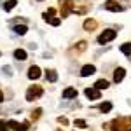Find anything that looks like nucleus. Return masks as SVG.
Listing matches in <instances>:
<instances>
[{
  "instance_id": "412c9836",
  "label": "nucleus",
  "mask_w": 131,
  "mask_h": 131,
  "mask_svg": "<svg viewBox=\"0 0 131 131\" xmlns=\"http://www.w3.org/2000/svg\"><path fill=\"white\" fill-rule=\"evenodd\" d=\"M73 124H75L77 128H81V129H86V128H88L86 121H82V119H75V121H73Z\"/></svg>"
},
{
  "instance_id": "4be33fe9",
  "label": "nucleus",
  "mask_w": 131,
  "mask_h": 131,
  "mask_svg": "<svg viewBox=\"0 0 131 131\" xmlns=\"http://www.w3.org/2000/svg\"><path fill=\"white\" fill-rule=\"evenodd\" d=\"M40 115H42V108H35V110L31 112V121H37Z\"/></svg>"
},
{
  "instance_id": "f257e3e1",
  "label": "nucleus",
  "mask_w": 131,
  "mask_h": 131,
  "mask_svg": "<svg viewBox=\"0 0 131 131\" xmlns=\"http://www.w3.org/2000/svg\"><path fill=\"white\" fill-rule=\"evenodd\" d=\"M110 131H131V117H117L108 124Z\"/></svg>"
},
{
  "instance_id": "dca6fc26",
  "label": "nucleus",
  "mask_w": 131,
  "mask_h": 131,
  "mask_svg": "<svg viewBox=\"0 0 131 131\" xmlns=\"http://www.w3.org/2000/svg\"><path fill=\"white\" fill-rule=\"evenodd\" d=\"M14 58H16L18 61H25L26 58H28V54H26L25 49H16L14 51Z\"/></svg>"
},
{
  "instance_id": "2eb2a0df",
  "label": "nucleus",
  "mask_w": 131,
  "mask_h": 131,
  "mask_svg": "<svg viewBox=\"0 0 131 131\" xmlns=\"http://www.w3.org/2000/svg\"><path fill=\"white\" fill-rule=\"evenodd\" d=\"M98 110H100L101 114H108V112L112 110V103L110 101H103V103L98 105Z\"/></svg>"
},
{
  "instance_id": "0eeeda50",
  "label": "nucleus",
  "mask_w": 131,
  "mask_h": 131,
  "mask_svg": "<svg viewBox=\"0 0 131 131\" xmlns=\"http://www.w3.org/2000/svg\"><path fill=\"white\" fill-rule=\"evenodd\" d=\"M103 9L110 10V12H119V10H122V5L119 2H115V0H107V2L103 4Z\"/></svg>"
},
{
  "instance_id": "bb28decb",
  "label": "nucleus",
  "mask_w": 131,
  "mask_h": 131,
  "mask_svg": "<svg viewBox=\"0 0 131 131\" xmlns=\"http://www.w3.org/2000/svg\"><path fill=\"white\" fill-rule=\"evenodd\" d=\"M39 2H42V0H39Z\"/></svg>"
},
{
  "instance_id": "f3484780",
  "label": "nucleus",
  "mask_w": 131,
  "mask_h": 131,
  "mask_svg": "<svg viewBox=\"0 0 131 131\" xmlns=\"http://www.w3.org/2000/svg\"><path fill=\"white\" fill-rule=\"evenodd\" d=\"M12 30H14V33H18V35H26V31H28V26H26V25H16Z\"/></svg>"
},
{
  "instance_id": "20e7f679",
  "label": "nucleus",
  "mask_w": 131,
  "mask_h": 131,
  "mask_svg": "<svg viewBox=\"0 0 131 131\" xmlns=\"http://www.w3.org/2000/svg\"><path fill=\"white\" fill-rule=\"evenodd\" d=\"M115 37H117V30H103L100 35H98V44H101V46H103V44H108V42L114 40Z\"/></svg>"
},
{
  "instance_id": "9d476101",
  "label": "nucleus",
  "mask_w": 131,
  "mask_h": 131,
  "mask_svg": "<svg viewBox=\"0 0 131 131\" xmlns=\"http://www.w3.org/2000/svg\"><path fill=\"white\" fill-rule=\"evenodd\" d=\"M124 75H126V70H124L122 67L115 68V70H114V82H115V84H119V82L124 79Z\"/></svg>"
},
{
  "instance_id": "393cba45",
  "label": "nucleus",
  "mask_w": 131,
  "mask_h": 131,
  "mask_svg": "<svg viewBox=\"0 0 131 131\" xmlns=\"http://www.w3.org/2000/svg\"><path fill=\"white\" fill-rule=\"evenodd\" d=\"M58 122H60V124H67V119H65V117H58Z\"/></svg>"
},
{
  "instance_id": "aec40b11",
  "label": "nucleus",
  "mask_w": 131,
  "mask_h": 131,
  "mask_svg": "<svg viewBox=\"0 0 131 131\" xmlns=\"http://www.w3.org/2000/svg\"><path fill=\"white\" fill-rule=\"evenodd\" d=\"M121 52L126 54V56H131V42H126L121 46Z\"/></svg>"
},
{
  "instance_id": "a878e982",
  "label": "nucleus",
  "mask_w": 131,
  "mask_h": 131,
  "mask_svg": "<svg viewBox=\"0 0 131 131\" xmlns=\"http://www.w3.org/2000/svg\"><path fill=\"white\" fill-rule=\"evenodd\" d=\"M4 101V93H2V89H0V103Z\"/></svg>"
},
{
  "instance_id": "1a4fd4ad",
  "label": "nucleus",
  "mask_w": 131,
  "mask_h": 131,
  "mask_svg": "<svg viewBox=\"0 0 131 131\" xmlns=\"http://www.w3.org/2000/svg\"><path fill=\"white\" fill-rule=\"evenodd\" d=\"M84 94H86L89 100H100V96H101L100 91L96 89V88H86V89H84Z\"/></svg>"
},
{
  "instance_id": "6e6552de",
  "label": "nucleus",
  "mask_w": 131,
  "mask_h": 131,
  "mask_svg": "<svg viewBox=\"0 0 131 131\" xmlns=\"http://www.w3.org/2000/svg\"><path fill=\"white\" fill-rule=\"evenodd\" d=\"M40 75H42V72H40V68H39L37 65H31L30 68H28V79H31V81H37Z\"/></svg>"
},
{
  "instance_id": "5701e85b",
  "label": "nucleus",
  "mask_w": 131,
  "mask_h": 131,
  "mask_svg": "<svg viewBox=\"0 0 131 131\" xmlns=\"http://www.w3.org/2000/svg\"><path fill=\"white\" fill-rule=\"evenodd\" d=\"M0 131H9V126H7V122L2 121V119H0Z\"/></svg>"
},
{
  "instance_id": "f8f14e48",
  "label": "nucleus",
  "mask_w": 131,
  "mask_h": 131,
  "mask_svg": "<svg viewBox=\"0 0 131 131\" xmlns=\"http://www.w3.org/2000/svg\"><path fill=\"white\" fill-rule=\"evenodd\" d=\"M94 72H96V67L94 65H86V67H82V70H81V77H89Z\"/></svg>"
},
{
  "instance_id": "f03ea898",
  "label": "nucleus",
  "mask_w": 131,
  "mask_h": 131,
  "mask_svg": "<svg viewBox=\"0 0 131 131\" xmlns=\"http://www.w3.org/2000/svg\"><path fill=\"white\" fill-rule=\"evenodd\" d=\"M58 4H60V16L61 18H67V16H70L73 9H75V2L73 0H58Z\"/></svg>"
},
{
  "instance_id": "6ab92c4d",
  "label": "nucleus",
  "mask_w": 131,
  "mask_h": 131,
  "mask_svg": "<svg viewBox=\"0 0 131 131\" xmlns=\"http://www.w3.org/2000/svg\"><path fill=\"white\" fill-rule=\"evenodd\" d=\"M94 88L100 91V89H107L108 88V81H105V79H100V81L94 82Z\"/></svg>"
},
{
  "instance_id": "ddd939ff",
  "label": "nucleus",
  "mask_w": 131,
  "mask_h": 131,
  "mask_svg": "<svg viewBox=\"0 0 131 131\" xmlns=\"http://www.w3.org/2000/svg\"><path fill=\"white\" fill-rule=\"evenodd\" d=\"M77 94H79V93H77V89H75V88H67V89L63 91V98H65V100L77 98Z\"/></svg>"
},
{
  "instance_id": "7ed1b4c3",
  "label": "nucleus",
  "mask_w": 131,
  "mask_h": 131,
  "mask_svg": "<svg viewBox=\"0 0 131 131\" xmlns=\"http://www.w3.org/2000/svg\"><path fill=\"white\" fill-rule=\"evenodd\" d=\"M54 14H56V10H54V9H47L44 14H42V18H44L46 23H49V25H52V26H60L61 18H56Z\"/></svg>"
},
{
  "instance_id": "9b49d317",
  "label": "nucleus",
  "mask_w": 131,
  "mask_h": 131,
  "mask_svg": "<svg viewBox=\"0 0 131 131\" xmlns=\"http://www.w3.org/2000/svg\"><path fill=\"white\" fill-rule=\"evenodd\" d=\"M96 28H98V21H96V19L89 18V19H86V21H84V30L93 31V30H96Z\"/></svg>"
},
{
  "instance_id": "b1692460",
  "label": "nucleus",
  "mask_w": 131,
  "mask_h": 131,
  "mask_svg": "<svg viewBox=\"0 0 131 131\" xmlns=\"http://www.w3.org/2000/svg\"><path fill=\"white\" fill-rule=\"evenodd\" d=\"M86 44H88V42L81 40V42H79V46H77V51H79V52H82V51L86 49Z\"/></svg>"
},
{
  "instance_id": "39448f33",
  "label": "nucleus",
  "mask_w": 131,
  "mask_h": 131,
  "mask_svg": "<svg viewBox=\"0 0 131 131\" xmlns=\"http://www.w3.org/2000/svg\"><path fill=\"white\" fill-rule=\"evenodd\" d=\"M42 94H44L42 86H30V88H28V91H26V100H28V101H33V100H37V98H40Z\"/></svg>"
},
{
  "instance_id": "a211bd4d",
  "label": "nucleus",
  "mask_w": 131,
  "mask_h": 131,
  "mask_svg": "<svg viewBox=\"0 0 131 131\" xmlns=\"http://www.w3.org/2000/svg\"><path fill=\"white\" fill-rule=\"evenodd\" d=\"M46 79L49 82H56L58 81V73H56V70H46Z\"/></svg>"
},
{
  "instance_id": "4468645a",
  "label": "nucleus",
  "mask_w": 131,
  "mask_h": 131,
  "mask_svg": "<svg viewBox=\"0 0 131 131\" xmlns=\"http://www.w3.org/2000/svg\"><path fill=\"white\" fill-rule=\"evenodd\" d=\"M18 5V0H2V9L9 12L10 9H14Z\"/></svg>"
},
{
  "instance_id": "423d86ee",
  "label": "nucleus",
  "mask_w": 131,
  "mask_h": 131,
  "mask_svg": "<svg viewBox=\"0 0 131 131\" xmlns=\"http://www.w3.org/2000/svg\"><path fill=\"white\" fill-rule=\"evenodd\" d=\"M7 126H9L12 131H28L30 128V122H18V121H7Z\"/></svg>"
}]
</instances>
